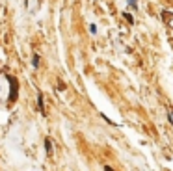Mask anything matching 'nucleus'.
I'll return each mask as SVG.
<instances>
[{
	"label": "nucleus",
	"mask_w": 173,
	"mask_h": 171,
	"mask_svg": "<svg viewBox=\"0 0 173 171\" xmlns=\"http://www.w3.org/2000/svg\"><path fill=\"white\" fill-rule=\"evenodd\" d=\"M167 114H169V121H171V125H173V108H169V112H167Z\"/></svg>",
	"instance_id": "obj_7"
},
{
	"label": "nucleus",
	"mask_w": 173,
	"mask_h": 171,
	"mask_svg": "<svg viewBox=\"0 0 173 171\" xmlns=\"http://www.w3.org/2000/svg\"><path fill=\"white\" fill-rule=\"evenodd\" d=\"M9 84H11V89H9V100H13L17 99V88H19V84H17V80H15L13 76H9Z\"/></svg>",
	"instance_id": "obj_1"
},
{
	"label": "nucleus",
	"mask_w": 173,
	"mask_h": 171,
	"mask_svg": "<svg viewBox=\"0 0 173 171\" xmlns=\"http://www.w3.org/2000/svg\"><path fill=\"white\" fill-rule=\"evenodd\" d=\"M37 104H39V112H41V114H45V106H43V95H41V93L37 95Z\"/></svg>",
	"instance_id": "obj_3"
},
{
	"label": "nucleus",
	"mask_w": 173,
	"mask_h": 171,
	"mask_svg": "<svg viewBox=\"0 0 173 171\" xmlns=\"http://www.w3.org/2000/svg\"><path fill=\"white\" fill-rule=\"evenodd\" d=\"M32 63H34V67H35V69H37V67H39V56H37V54H35V56H34V60H32Z\"/></svg>",
	"instance_id": "obj_5"
},
{
	"label": "nucleus",
	"mask_w": 173,
	"mask_h": 171,
	"mask_svg": "<svg viewBox=\"0 0 173 171\" xmlns=\"http://www.w3.org/2000/svg\"><path fill=\"white\" fill-rule=\"evenodd\" d=\"M104 171H114V169H112L110 165H104Z\"/></svg>",
	"instance_id": "obj_8"
},
{
	"label": "nucleus",
	"mask_w": 173,
	"mask_h": 171,
	"mask_svg": "<svg viewBox=\"0 0 173 171\" xmlns=\"http://www.w3.org/2000/svg\"><path fill=\"white\" fill-rule=\"evenodd\" d=\"M45 149H47V154H49V156H52V139H50V138L45 139Z\"/></svg>",
	"instance_id": "obj_2"
},
{
	"label": "nucleus",
	"mask_w": 173,
	"mask_h": 171,
	"mask_svg": "<svg viewBox=\"0 0 173 171\" xmlns=\"http://www.w3.org/2000/svg\"><path fill=\"white\" fill-rule=\"evenodd\" d=\"M89 32L95 34V32H97V26H95V24H91V26H89Z\"/></svg>",
	"instance_id": "obj_6"
},
{
	"label": "nucleus",
	"mask_w": 173,
	"mask_h": 171,
	"mask_svg": "<svg viewBox=\"0 0 173 171\" xmlns=\"http://www.w3.org/2000/svg\"><path fill=\"white\" fill-rule=\"evenodd\" d=\"M123 17H125V19H127V21H129V22H130V24H132V22H134V17H132V15H130V13H123Z\"/></svg>",
	"instance_id": "obj_4"
}]
</instances>
